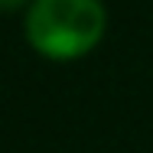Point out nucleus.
<instances>
[{
    "mask_svg": "<svg viewBox=\"0 0 153 153\" xmlns=\"http://www.w3.org/2000/svg\"><path fill=\"white\" fill-rule=\"evenodd\" d=\"M104 30L108 10L101 0H33L23 20L30 49L52 62L88 56L104 39Z\"/></svg>",
    "mask_w": 153,
    "mask_h": 153,
    "instance_id": "f257e3e1",
    "label": "nucleus"
},
{
    "mask_svg": "<svg viewBox=\"0 0 153 153\" xmlns=\"http://www.w3.org/2000/svg\"><path fill=\"white\" fill-rule=\"evenodd\" d=\"M33 0H0V10L3 13H13V10H23V7H30Z\"/></svg>",
    "mask_w": 153,
    "mask_h": 153,
    "instance_id": "f03ea898",
    "label": "nucleus"
}]
</instances>
